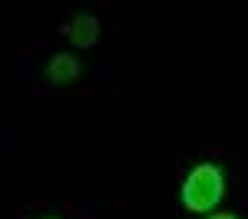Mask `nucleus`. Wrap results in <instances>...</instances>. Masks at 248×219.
Listing matches in <instances>:
<instances>
[{
	"label": "nucleus",
	"instance_id": "nucleus-2",
	"mask_svg": "<svg viewBox=\"0 0 248 219\" xmlns=\"http://www.w3.org/2000/svg\"><path fill=\"white\" fill-rule=\"evenodd\" d=\"M77 77H79V60L73 53H57L46 63V80L53 86H70V83H77Z\"/></svg>",
	"mask_w": 248,
	"mask_h": 219
},
{
	"label": "nucleus",
	"instance_id": "nucleus-4",
	"mask_svg": "<svg viewBox=\"0 0 248 219\" xmlns=\"http://www.w3.org/2000/svg\"><path fill=\"white\" fill-rule=\"evenodd\" d=\"M205 219H238V216H232V213H218V216H205Z\"/></svg>",
	"mask_w": 248,
	"mask_h": 219
},
{
	"label": "nucleus",
	"instance_id": "nucleus-1",
	"mask_svg": "<svg viewBox=\"0 0 248 219\" xmlns=\"http://www.w3.org/2000/svg\"><path fill=\"white\" fill-rule=\"evenodd\" d=\"M222 196H225V176L215 163L195 166L182 183V206L189 213H209V209L218 206Z\"/></svg>",
	"mask_w": 248,
	"mask_h": 219
},
{
	"label": "nucleus",
	"instance_id": "nucleus-3",
	"mask_svg": "<svg viewBox=\"0 0 248 219\" xmlns=\"http://www.w3.org/2000/svg\"><path fill=\"white\" fill-rule=\"evenodd\" d=\"M66 34H70V40L77 43V47H93L96 40H99V20L93 17V14H77L73 17V23L66 27Z\"/></svg>",
	"mask_w": 248,
	"mask_h": 219
}]
</instances>
